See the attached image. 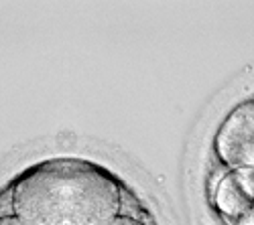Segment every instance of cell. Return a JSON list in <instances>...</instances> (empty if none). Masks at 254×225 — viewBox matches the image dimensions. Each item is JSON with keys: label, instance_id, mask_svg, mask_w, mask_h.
Returning <instances> with one entry per match:
<instances>
[{"label": "cell", "instance_id": "cell-2", "mask_svg": "<svg viewBox=\"0 0 254 225\" xmlns=\"http://www.w3.org/2000/svg\"><path fill=\"white\" fill-rule=\"evenodd\" d=\"M214 150L230 169H254V99L242 101L220 124Z\"/></svg>", "mask_w": 254, "mask_h": 225}, {"label": "cell", "instance_id": "cell-3", "mask_svg": "<svg viewBox=\"0 0 254 225\" xmlns=\"http://www.w3.org/2000/svg\"><path fill=\"white\" fill-rule=\"evenodd\" d=\"M211 205L226 225H254V169H230L211 187Z\"/></svg>", "mask_w": 254, "mask_h": 225}, {"label": "cell", "instance_id": "cell-5", "mask_svg": "<svg viewBox=\"0 0 254 225\" xmlns=\"http://www.w3.org/2000/svg\"><path fill=\"white\" fill-rule=\"evenodd\" d=\"M0 225H29V223L16 217L14 213H4V215H0Z\"/></svg>", "mask_w": 254, "mask_h": 225}, {"label": "cell", "instance_id": "cell-1", "mask_svg": "<svg viewBox=\"0 0 254 225\" xmlns=\"http://www.w3.org/2000/svg\"><path fill=\"white\" fill-rule=\"evenodd\" d=\"M8 197V213L29 225H104L126 205L114 175L83 160L39 165L14 180Z\"/></svg>", "mask_w": 254, "mask_h": 225}, {"label": "cell", "instance_id": "cell-4", "mask_svg": "<svg viewBox=\"0 0 254 225\" xmlns=\"http://www.w3.org/2000/svg\"><path fill=\"white\" fill-rule=\"evenodd\" d=\"M104 225H146L138 215L134 213H128V211H122L120 215L112 217L108 223H104Z\"/></svg>", "mask_w": 254, "mask_h": 225}]
</instances>
